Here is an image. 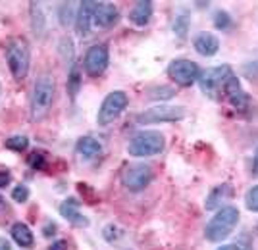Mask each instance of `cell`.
<instances>
[{
  "instance_id": "cell-32",
  "label": "cell",
  "mask_w": 258,
  "mask_h": 250,
  "mask_svg": "<svg viewBox=\"0 0 258 250\" xmlns=\"http://www.w3.org/2000/svg\"><path fill=\"white\" fill-rule=\"evenodd\" d=\"M218 250H250V246H245L241 242H233V244H222Z\"/></svg>"
},
{
  "instance_id": "cell-4",
  "label": "cell",
  "mask_w": 258,
  "mask_h": 250,
  "mask_svg": "<svg viewBox=\"0 0 258 250\" xmlns=\"http://www.w3.org/2000/svg\"><path fill=\"white\" fill-rule=\"evenodd\" d=\"M166 146V139L160 131H139L127 144V152L135 158H149L160 154Z\"/></svg>"
},
{
  "instance_id": "cell-27",
  "label": "cell",
  "mask_w": 258,
  "mask_h": 250,
  "mask_svg": "<svg viewBox=\"0 0 258 250\" xmlns=\"http://www.w3.org/2000/svg\"><path fill=\"white\" fill-rule=\"evenodd\" d=\"M245 204H247V210L250 212H258V185L250 187L245 195Z\"/></svg>"
},
{
  "instance_id": "cell-21",
  "label": "cell",
  "mask_w": 258,
  "mask_h": 250,
  "mask_svg": "<svg viewBox=\"0 0 258 250\" xmlns=\"http://www.w3.org/2000/svg\"><path fill=\"white\" fill-rule=\"evenodd\" d=\"M189 31V14L187 12H179V16L175 18V22H173V33L183 39L185 35Z\"/></svg>"
},
{
  "instance_id": "cell-30",
  "label": "cell",
  "mask_w": 258,
  "mask_h": 250,
  "mask_svg": "<svg viewBox=\"0 0 258 250\" xmlns=\"http://www.w3.org/2000/svg\"><path fill=\"white\" fill-rule=\"evenodd\" d=\"M12 198H14L16 202L22 204V202H25V200L29 198V189H27L25 185H18L14 191H12Z\"/></svg>"
},
{
  "instance_id": "cell-10",
  "label": "cell",
  "mask_w": 258,
  "mask_h": 250,
  "mask_svg": "<svg viewBox=\"0 0 258 250\" xmlns=\"http://www.w3.org/2000/svg\"><path fill=\"white\" fill-rule=\"evenodd\" d=\"M110 62V52H108L106 44H95L87 50L85 60H83V67H85L87 75L100 77L108 67Z\"/></svg>"
},
{
  "instance_id": "cell-16",
  "label": "cell",
  "mask_w": 258,
  "mask_h": 250,
  "mask_svg": "<svg viewBox=\"0 0 258 250\" xmlns=\"http://www.w3.org/2000/svg\"><path fill=\"white\" fill-rule=\"evenodd\" d=\"M231 196H233V187L229 185V183L214 187V189L210 191V195L206 196L205 208L208 212H212L216 208H222V204H226Z\"/></svg>"
},
{
  "instance_id": "cell-6",
  "label": "cell",
  "mask_w": 258,
  "mask_h": 250,
  "mask_svg": "<svg viewBox=\"0 0 258 250\" xmlns=\"http://www.w3.org/2000/svg\"><path fill=\"white\" fill-rule=\"evenodd\" d=\"M127 104L129 97L123 91H112L110 95H106V98L102 100V104L98 108V125H108V123L116 121L123 114V110L127 108Z\"/></svg>"
},
{
  "instance_id": "cell-5",
  "label": "cell",
  "mask_w": 258,
  "mask_h": 250,
  "mask_svg": "<svg viewBox=\"0 0 258 250\" xmlns=\"http://www.w3.org/2000/svg\"><path fill=\"white\" fill-rule=\"evenodd\" d=\"M187 116V110L183 106H154L137 114L135 121L139 125H156V123H173L181 121Z\"/></svg>"
},
{
  "instance_id": "cell-22",
  "label": "cell",
  "mask_w": 258,
  "mask_h": 250,
  "mask_svg": "<svg viewBox=\"0 0 258 250\" xmlns=\"http://www.w3.org/2000/svg\"><path fill=\"white\" fill-rule=\"evenodd\" d=\"M214 25H216V29H220V31H227V29L233 25V20H231V16H229L226 10H216Z\"/></svg>"
},
{
  "instance_id": "cell-28",
  "label": "cell",
  "mask_w": 258,
  "mask_h": 250,
  "mask_svg": "<svg viewBox=\"0 0 258 250\" xmlns=\"http://www.w3.org/2000/svg\"><path fill=\"white\" fill-rule=\"evenodd\" d=\"M173 97V89L170 87H156L151 91V98H154V100H158V98H162V100H168V98Z\"/></svg>"
},
{
  "instance_id": "cell-7",
  "label": "cell",
  "mask_w": 258,
  "mask_h": 250,
  "mask_svg": "<svg viewBox=\"0 0 258 250\" xmlns=\"http://www.w3.org/2000/svg\"><path fill=\"white\" fill-rule=\"evenodd\" d=\"M152 181V168L149 163H131L121 174V185L131 193H141L143 189L151 185Z\"/></svg>"
},
{
  "instance_id": "cell-1",
  "label": "cell",
  "mask_w": 258,
  "mask_h": 250,
  "mask_svg": "<svg viewBox=\"0 0 258 250\" xmlns=\"http://www.w3.org/2000/svg\"><path fill=\"white\" fill-rule=\"evenodd\" d=\"M237 223H239V210H237V206H231V204L222 206L214 214V218L206 223V229H205L206 240H210V242H222V240L227 239L233 233Z\"/></svg>"
},
{
  "instance_id": "cell-36",
  "label": "cell",
  "mask_w": 258,
  "mask_h": 250,
  "mask_svg": "<svg viewBox=\"0 0 258 250\" xmlns=\"http://www.w3.org/2000/svg\"><path fill=\"white\" fill-rule=\"evenodd\" d=\"M252 172H254V175H258V148L254 152V160H252Z\"/></svg>"
},
{
  "instance_id": "cell-25",
  "label": "cell",
  "mask_w": 258,
  "mask_h": 250,
  "mask_svg": "<svg viewBox=\"0 0 258 250\" xmlns=\"http://www.w3.org/2000/svg\"><path fill=\"white\" fill-rule=\"evenodd\" d=\"M102 237H104V240H106V242L114 244V242H118V240L123 237V231H121L118 225L110 223V225H106V227H104V231H102Z\"/></svg>"
},
{
  "instance_id": "cell-11",
  "label": "cell",
  "mask_w": 258,
  "mask_h": 250,
  "mask_svg": "<svg viewBox=\"0 0 258 250\" xmlns=\"http://www.w3.org/2000/svg\"><path fill=\"white\" fill-rule=\"evenodd\" d=\"M119 20V10L116 4L110 2H98L95 16H93V25L98 29H108L112 25H116V22Z\"/></svg>"
},
{
  "instance_id": "cell-19",
  "label": "cell",
  "mask_w": 258,
  "mask_h": 250,
  "mask_svg": "<svg viewBox=\"0 0 258 250\" xmlns=\"http://www.w3.org/2000/svg\"><path fill=\"white\" fill-rule=\"evenodd\" d=\"M12 239L16 240L20 246H31L33 244V233L31 229L27 227L25 223H14V227H12Z\"/></svg>"
},
{
  "instance_id": "cell-31",
  "label": "cell",
  "mask_w": 258,
  "mask_h": 250,
  "mask_svg": "<svg viewBox=\"0 0 258 250\" xmlns=\"http://www.w3.org/2000/svg\"><path fill=\"white\" fill-rule=\"evenodd\" d=\"M12 183L10 172H0V189H6Z\"/></svg>"
},
{
  "instance_id": "cell-17",
  "label": "cell",
  "mask_w": 258,
  "mask_h": 250,
  "mask_svg": "<svg viewBox=\"0 0 258 250\" xmlns=\"http://www.w3.org/2000/svg\"><path fill=\"white\" fill-rule=\"evenodd\" d=\"M152 12H154V6H152L151 0H141V2H135L133 10L129 12V22L137 27H145L149 25L152 18Z\"/></svg>"
},
{
  "instance_id": "cell-3",
  "label": "cell",
  "mask_w": 258,
  "mask_h": 250,
  "mask_svg": "<svg viewBox=\"0 0 258 250\" xmlns=\"http://www.w3.org/2000/svg\"><path fill=\"white\" fill-rule=\"evenodd\" d=\"M6 62L10 67L12 75L16 81H23L29 73V64H31V50L25 39H10L6 44Z\"/></svg>"
},
{
  "instance_id": "cell-2",
  "label": "cell",
  "mask_w": 258,
  "mask_h": 250,
  "mask_svg": "<svg viewBox=\"0 0 258 250\" xmlns=\"http://www.w3.org/2000/svg\"><path fill=\"white\" fill-rule=\"evenodd\" d=\"M54 93H56V83L52 75H41L37 77L35 85H33L31 95V120L41 121L48 114V110L52 106Z\"/></svg>"
},
{
  "instance_id": "cell-24",
  "label": "cell",
  "mask_w": 258,
  "mask_h": 250,
  "mask_svg": "<svg viewBox=\"0 0 258 250\" xmlns=\"http://www.w3.org/2000/svg\"><path fill=\"white\" fill-rule=\"evenodd\" d=\"M27 165L31 168V170H35V172H43V170H46V158H44L43 152H31L29 156H27Z\"/></svg>"
},
{
  "instance_id": "cell-13",
  "label": "cell",
  "mask_w": 258,
  "mask_h": 250,
  "mask_svg": "<svg viewBox=\"0 0 258 250\" xmlns=\"http://www.w3.org/2000/svg\"><path fill=\"white\" fill-rule=\"evenodd\" d=\"M97 6H98V2H93V0L79 2V10H77V16H76V27H77V33H79L81 37H87V35L91 33L93 16H95Z\"/></svg>"
},
{
  "instance_id": "cell-15",
  "label": "cell",
  "mask_w": 258,
  "mask_h": 250,
  "mask_svg": "<svg viewBox=\"0 0 258 250\" xmlns=\"http://www.w3.org/2000/svg\"><path fill=\"white\" fill-rule=\"evenodd\" d=\"M79 206H81L79 200L68 198V200H64L60 204V216L66 218L72 225H76V227H89V219L79 214Z\"/></svg>"
},
{
  "instance_id": "cell-14",
  "label": "cell",
  "mask_w": 258,
  "mask_h": 250,
  "mask_svg": "<svg viewBox=\"0 0 258 250\" xmlns=\"http://www.w3.org/2000/svg\"><path fill=\"white\" fill-rule=\"evenodd\" d=\"M193 46H195V50H197L201 56H205V58H212V56H216L218 54V50H220V39L216 37L214 33L203 31L195 37Z\"/></svg>"
},
{
  "instance_id": "cell-8",
  "label": "cell",
  "mask_w": 258,
  "mask_h": 250,
  "mask_svg": "<svg viewBox=\"0 0 258 250\" xmlns=\"http://www.w3.org/2000/svg\"><path fill=\"white\" fill-rule=\"evenodd\" d=\"M229 75H233V73H231V67L227 64L218 65V67H208L205 71H201L197 83H199V87H201V91L205 93L206 97L214 98L218 89L224 87V83H226V79Z\"/></svg>"
},
{
  "instance_id": "cell-23",
  "label": "cell",
  "mask_w": 258,
  "mask_h": 250,
  "mask_svg": "<svg viewBox=\"0 0 258 250\" xmlns=\"http://www.w3.org/2000/svg\"><path fill=\"white\" fill-rule=\"evenodd\" d=\"M4 144H6V148H10L14 152H23L29 146V139L23 135H18V137H10Z\"/></svg>"
},
{
  "instance_id": "cell-34",
  "label": "cell",
  "mask_w": 258,
  "mask_h": 250,
  "mask_svg": "<svg viewBox=\"0 0 258 250\" xmlns=\"http://www.w3.org/2000/svg\"><path fill=\"white\" fill-rule=\"evenodd\" d=\"M54 231H56V225H54V223H48V225L43 229V235L44 237H50V233H54Z\"/></svg>"
},
{
  "instance_id": "cell-18",
  "label": "cell",
  "mask_w": 258,
  "mask_h": 250,
  "mask_svg": "<svg viewBox=\"0 0 258 250\" xmlns=\"http://www.w3.org/2000/svg\"><path fill=\"white\" fill-rule=\"evenodd\" d=\"M76 150L83 160H93V158H97L98 154L102 152V144L95 137H81L77 141Z\"/></svg>"
},
{
  "instance_id": "cell-26",
  "label": "cell",
  "mask_w": 258,
  "mask_h": 250,
  "mask_svg": "<svg viewBox=\"0 0 258 250\" xmlns=\"http://www.w3.org/2000/svg\"><path fill=\"white\" fill-rule=\"evenodd\" d=\"M77 189H79V193L83 195V200H85V202H89L91 206L98 202V195H97V191H95L93 187H89L87 183H77Z\"/></svg>"
},
{
  "instance_id": "cell-12",
  "label": "cell",
  "mask_w": 258,
  "mask_h": 250,
  "mask_svg": "<svg viewBox=\"0 0 258 250\" xmlns=\"http://www.w3.org/2000/svg\"><path fill=\"white\" fill-rule=\"evenodd\" d=\"M224 95L227 97V100L231 102V106L237 110H245L248 106V97L247 93L243 91L241 87V83H239V79L235 75H229L226 79V83H224Z\"/></svg>"
},
{
  "instance_id": "cell-29",
  "label": "cell",
  "mask_w": 258,
  "mask_h": 250,
  "mask_svg": "<svg viewBox=\"0 0 258 250\" xmlns=\"http://www.w3.org/2000/svg\"><path fill=\"white\" fill-rule=\"evenodd\" d=\"M243 75L247 77V79H250V81H258V60L243 65Z\"/></svg>"
},
{
  "instance_id": "cell-35",
  "label": "cell",
  "mask_w": 258,
  "mask_h": 250,
  "mask_svg": "<svg viewBox=\"0 0 258 250\" xmlns=\"http://www.w3.org/2000/svg\"><path fill=\"white\" fill-rule=\"evenodd\" d=\"M0 250H12V244L4 237H0Z\"/></svg>"
},
{
  "instance_id": "cell-9",
  "label": "cell",
  "mask_w": 258,
  "mask_h": 250,
  "mask_svg": "<svg viewBox=\"0 0 258 250\" xmlns=\"http://www.w3.org/2000/svg\"><path fill=\"white\" fill-rule=\"evenodd\" d=\"M168 75L172 81H175L177 85L181 87H191L199 81V75H201V69H199V64L193 62V60H185V58H179V60H173L172 64L168 65Z\"/></svg>"
},
{
  "instance_id": "cell-20",
  "label": "cell",
  "mask_w": 258,
  "mask_h": 250,
  "mask_svg": "<svg viewBox=\"0 0 258 250\" xmlns=\"http://www.w3.org/2000/svg\"><path fill=\"white\" fill-rule=\"evenodd\" d=\"M81 69L79 65L74 64L70 65V73H68V91H70V97L76 98L79 95V89H81Z\"/></svg>"
},
{
  "instance_id": "cell-37",
  "label": "cell",
  "mask_w": 258,
  "mask_h": 250,
  "mask_svg": "<svg viewBox=\"0 0 258 250\" xmlns=\"http://www.w3.org/2000/svg\"><path fill=\"white\" fill-rule=\"evenodd\" d=\"M0 91H2V89H0Z\"/></svg>"
},
{
  "instance_id": "cell-33",
  "label": "cell",
  "mask_w": 258,
  "mask_h": 250,
  "mask_svg": "<svg viewBox=\"0 0 258 250\" xmlns=\"http://www.w3.org/2000/svg\"><path fill=\"white\" fill-rule=\"evenodd\" d=\"M48 250H68V242H66V240H56V242L50 244Z\"/></svg>"
}]
</instances>
